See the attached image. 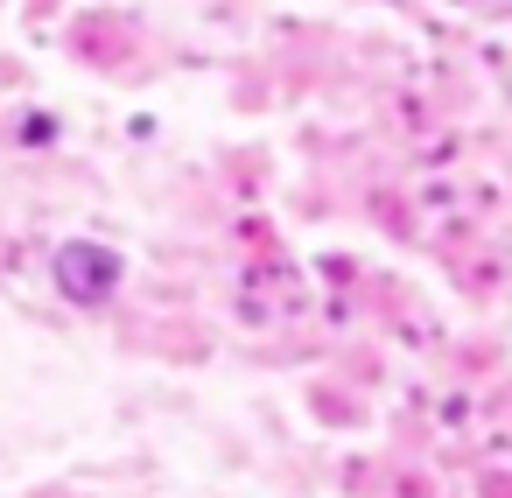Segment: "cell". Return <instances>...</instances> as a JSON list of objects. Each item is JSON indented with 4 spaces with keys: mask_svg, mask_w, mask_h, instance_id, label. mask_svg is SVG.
<instances>
[{
    "mask_svg": "<svg viewBox=\"0 0 512 498\" xmlns=\"http://www.w3.org/2000/svg\"><path fill=\"white\" fill-rule=\"evenodd\" d=\"M50 274H57V288L71 302H106L120 288V253H106L92 239H71V246H57V267Z\"/></svg>",
    "mask_w": 512,
    "mask_h": 498,
    "instance_id": "obj_1",
    "label": "cell"
}]
</instances>
